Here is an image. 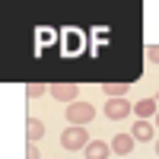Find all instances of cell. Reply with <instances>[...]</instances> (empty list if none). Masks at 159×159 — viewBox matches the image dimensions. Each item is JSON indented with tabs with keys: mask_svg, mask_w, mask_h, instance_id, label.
Here are the masks:
<instances>
[{
	"mask_svg": "<svg viewBox=\"0 0 159 159\" xmlns=\"http://www.w3.org/2000/svg\"><path fill=\"white\" fill-rule=\"evenodd\" d=\"M130 111H134V108L127 105V99H108V102H105V115H108L111 121H121V118H127Z\"/></svg>",
	"mask_w": 159,
	"mask_h": 159,
	"instance_id": "4",
	"label": "cell"
},
{
	"mask_svg": "<svg viewBox=\"0 0 159 159\" xmlns=\"http://www.w3.org/2000/svg\"><path fill=\"white\" fill-rule=\"evenodd\" d=\"M153 147H156V156H159V137H156V140H153Z\"/></svg>",
	"mask_w": 159,
	"mask_h": 159,
	"instance_id": "14",
	"label": "cell"
},
{
	"mask_svg": "<svg viewBox=\"0 0 159 159\" xmlns=\"http://www.w3.org/2000/svg\"><path fill=\"white\" fill-rule=\"evenodd\" d=\"M102 89H105V96H108V99H124V92H127L124 83H108V86H102Z\"/></svg>",
	"mask_w": 159,
	"mask_h": 159,
	"instance_id": "10",
	"label": "cell"
},
{
	"mask_svg": "<svg viewBox=\"0 0 159 159\" xmlns=\"http://www.w3.org/2000/svg\"><path fill=\"white\" fill-rule=\"evenodd\" d=\"M48 92L54 96L57 102H80L76 96H80V86H73V83H57V86H48Z\"/></svg>",
	"mask_w": 159,
	"mask_h": 159,
	"instance_id": "3",
	"label": "cell"
},
{
	"mask_svg": "<svg viewBox=\"0 0 159 159\" xmlns=\"http://www.w3.org/2000/svg\"><path fill=\"white\" fill-rule=\"evenodd\" d=\"M134 111H137V121H150V118H156V111H159V102L156 99H140Z\"/></svg>",
	"mask_w": 159,
	"mask_h": 159,
	"instance_id": "5",
	"label": "cell"
},
{
	"mask_svg": "<svg viewBox=\"0 0 159 159\" xmlns=\"http://www.w3.org/2000/svg\"><path fill=\"white\" fill-rule=\"evenodd\" d=\"M45 92H48V86H42V83L25 86V96H29V99H38V96H45Z\"/></svg>",
	"mask_w": 159,
	"mask_h": 159,
	"instance_id": "11",
	"label": "cell"
},
{
	"mask_svg": "<svg viewBox=\"0 0 159 159\" xmlns=\"http://www.w3.org/2000/svg\"><path fill=\"white\" fill-rule=\"evenodd\" d=\"M156 102H159V92H156Z\"/></svg>",
	"mask_w": 159,
	"mask_h": 159,
	"instance_id": "16",
	"label": "cell"
},
{
	"mask_svg": "<svg viewBox=\"0 0 159 159\" xmlns=\"http://www.w3.org/2000/svg\"><path fill=\"white\" fill-rule=\"evenodd\" d=\"M64 115H67L70 127H86L92 118H96V108H92L89 102H73V105H70V108L64 111Z\"/></svg>",
	"mask_w": 159,
	"mask_h": 159,
	"instance_id": "1",
	"label": "cell"
},
{
	"mask_svg": "<svg viewBox=\"0 0 159 159\" xmlns=\"http://www.w3.org/2000/svg\"><path fill=\"white\" fill-rule=\"evenodd\" d=\"M147 57L153 64H159V45H147Z\"/></svg>",
	"mask_w": 159,
	"mask_h": 159,
	"instance_id": "12",
	"label": "cell"
},
{
	"mask_svg": "<svg viewBox=\"0 0 159 159\" xmlns=\"http://www.w3.org/2000/svg\"><path fill=\"white\" fill-rule=\"evenodd\" d=\"M25 137H29V143H38V140L45 137V121L29 118V124H25Z\"/></svg>",
	"mask_w": 159,
	"mask_h": 159,
	"instance_id": "9",
	"label": "cell"
},
{
	"mask_svg": "<svg viewBox=\"0 0 159 159\" xmlns=\"http://www.w3.org/2000/svg\"><path fill=\"white\" fill-rule=\"evenodd\" d=\"M108 153H111V143L105 140H92L86 147V159H108Z\"/></svg>",
	"mask_w": 159,
	"mask_h": 159,
	"instance_id": "8",
	"label": "cell"
},
{
	"mask_svg": "<svg viewBox=\"0 0 159 159\" xmlns=\"http://www.w3.org/2000/svg\"><path fill=\"white\" fill-rule=\"evenodd\" d=\"M89 134H86V127H67L61 134V147L64 150H86L89 147Z\"/></svg>",
	"mask_w": 159,
	"mask_h": 159,
	"instance_id": "2",
	"label": "cell"
},
{
	"mask_svg": "<svg viewBox=\"0 0 159 159\" xmlns=\"http://www.w3.org/2000/svg\"><path fill=\"white\" fill-rule=\"evenodd\" d=\"M156 130H159V111H156Z\"/></svg>",
	"mask_w": 159,
	"mask_h": 159,
	"instance_id": "15",
	"label": "cell"
},
{
	"mask_svg": "<svg viewBox=\"0 0 159 159\" xmlns=\"http://www.w3.org/2000/svg\"><path fill=\"white\" fill-rule=\"evenodd\" d=\"M130 137H134L137 143H143V140H156V124H150V121H137L134 130H130Z\"/></svg>",
	"mask_w": 159,
	"mask_h": 159,
	"instance_id": "6",
	"label": "cell"
},
{
	"mask_svg": "<svg viewBox=\"0 0 159 159\" xmlns=\"http://www.w3.org/2000/svg\"><path fill=\"white\" fill-rule=\"evenodd\" d=\"M25 159H42V153H38V143H29V150H25Z\"/></svg>",
	"mask_w": 159,
	"mask_h": 159,
	"instance_id": "13",
	"label": "cell"
},
{
	"mask_svg": "<svg viewBox=\"0 0 159 159\" xmlns=\"http://www.w3.org/2000/svg\"><path fill=\"white\" fill-rule=\"evenodd\" d=\"M130 150H134V137H130V134H118V137H111V153L127 156Z\"/></svg>",
	"mask_w": 159,
	"mask_h": 159,
	"instance_id": "7",
	"label": "cell"
}]
</instances>
